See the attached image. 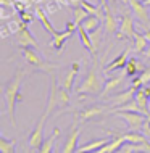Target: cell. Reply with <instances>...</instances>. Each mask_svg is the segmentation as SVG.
<instances>
[{"instance_id":"1","label":"cell","mask_w":150,"mask_h":153,"mask_svg":"<svg viewBox=\"0 0 150 153\" xmlns=\"http://www.w3.org/2000/svg\"><path fill=\"white\" fill-rule=\"evenodd\" d=\"M23 76H24V71L21 68L16 69L15 76L11 77V81L8 82L3 89V95H5V100H7V111H8V116H10V121L11 124H16V119H15V108H16V102H21L23 97H21V92H19V87H21V81H23Z\"/></svg>"},{"instance_id":"2","label":"cell","mask_w":150,"mask_h":153,"mask_svg":"<svg viewBox=\"0 0 150 153\" xmlns=\"http://www.w3.org/2000/svg\"><path fill=\"white\" fill-rule=\"evenodd\" d=\"M103 87H105V79H103V76L100 74L97 65H94V66H90V68H89L87 76L82 79L81 85L76 89V92L79 95H84V94L100 95L103 92Z\"/></svg>"},{"instance_id":"3","label":"cell","mask_w":150,"mask_h":153,"mask_svg":"<svg viewBox=\"0 0 150 153\" xmlns=\"http://www.w3.org/2000/svg\"><path fill=\"white\" fill-rule=\"evenodd\" d=\"M23 56L31 66H34V68L40 69V71H44V73H52L53 69L58 68L57 65H50V63H47V61H44L34 52V48H31V47H24L23 48Z\"/></svg>"},{"instance_id":"4","label":"cell","mask_w":150,"mask_h":153,"mask_svg":"<svg viewBox=\"0 0 150 153\" xmlns=\"http://www.w3.org/2000/svg\"><path fill=\"white\" fill-rule=\"evenodd\" d=\"M115 113L128 124L129 129H134V131L142 129V126L149 118L147 114L140 113V111H115Z\"/></svg>"},{"instance_id":"5","label":"cell","mask_w":150,"mask_h":153,"mask_svg":"<svg viewBox=\"0 0 150 153\" xmlns=\"http://www.w3.org/2000/svg\"><path fill=\"white\" fill-rule=\"evenodd\" d=\"M49 116L47 114H42V116L39 118V121H37L36 127L31 131V134H29V139H28V145L31 150H39L40 147H42L44 143V126H45V119Z\"/></svg>"},{"instance_id":"6","label":"cell","mask_w":150,"mask_h":153,"mask_svg":"<svg viewBox=\"0 0 150 153\" xmlns=\"http://www.w3.org/2000/svg\"><path fill=\"white\" fill-rule=\"evenodd\" d=\"M132 15H134V13H131V11L123 15L121 23H119L118 29H116V39L126 40V39L134 37L136 31H134V24H132Z\"/></svg>"},{"instance_id":"7","label":"cell","mask_w":150,"mask_h":153,"mask_svg":"<svg viewBox=\"0 0 150 153\" xmlns=\"http://www.w3.org/2000/svg\"><path fill=\"white\" fill-rule=\"evenodd\" d=\"M15 39H16V44H18L19 47H23V48L31 47V48H34V50H37V42H36L34 36L31 34V31L28 29V23H24L21 29L15 34Z\"/></svg>"},{"instance_id":"8","label":"cell","mask_w":150,"mask_h":153,"mask_svg":"<svg viewBox=\"0 0 150 153\" xmlns=\"http://www.w3.org/2000/svg\"><path fill=\"white\" fill-rule=\"evenodd\" d=\"M58 84H57V79L52 77V82H50V89H49V98H47V105H45V111L44 113L50 116L53 113V110L58 108Z\"/></svg>"},{"instance_id":"9","label":"cell","mask_w":150,"mask_h":153,"mask_svg":"<svg viewBox=\"0 0 150 153\" xmlns=\"http://www.w3.org/2000/svg\"><path fill=\"white\" fill-rule=\"evenodd\" d=\"M128 5L131 7V11L134 13V16L139 19L140 23H149V11H147V5L142 0H128Z\"/></svg>"},{"instance_id":"10","label":"cell","mask_w":150,"mask_h":153,"mask_svg":"<svg viewBox=\"0 0 150 153\" xmlns=\"http://www.w3.org/2000/svg\"><path fill=\"white\" fill-rule=\"evenodd\" d=\"M108 134L111 135V137H115L111 142L105 143L103 147H100L97 153H115V152H119V148L123 147V143L126 142V139H124V134H118L116 135L115 132H108Z\"/></svg>"},{"instance_id":"11","label":"cell","mask_w":150,"mask_h":153,"mask_svg":"<svg viewBox=\"0 0 150 153\" xmlns=\"http://www.w3.org/2000/svg\"><path fill=\"white\" fill-rule=\"evenodd\" d=\"M103 111H105V106H99V105H95V106H87V108L78 111V113L74 114V119H76V121H79V123H86L87 119H90V118L100 116Z\"/></svg>"},{"instance_id":"12","label":"cell","mask_w":150,"mask_h":153,"mask_svg":"<svg viewBox=\"0 0 150 153\" xmlns=\"http://www.w3.org/2000/svg\"><path fill=\"white\" fill-rule=\"evenodd\" d=\"M134 100L137 102V105L140 106V111H142L144 114H147V116H150V97H149V92L145 90L144 85L136 90Z\"/></svg>"},{"instance_id":"13","label":"cell","mask_w":150,"mask_h":153,"mask_svg":"<svg viewBox=\"0 0 150 153\" xmlns=\"http://www.w3.org/2000/svg\"><path fill=\"white\" fill-rule=\"evenodd\" d=\"M34 15H36V18L39 19L40 23H42L44 29L47 31V32H50L52 36H57V34H58V31H57L55 27L52 26V23H50V19H49V13L44 10L42 7L36 5V8H34Z\"/></svg>"},{"instance_id":"14","label":"cell","mask_w":150,"mask_h":153,"mask_svg":"<svg viewBox=\"0 0 150 153\" xmlns=\"http://www.w3.org/2000/svg\"><path fill=\"white\" fill-rule=\"evenodd\" d=\"M78 139H79V129L76 126H73L71 129V134L68 135V139H66L63 148H61V152L63 153H73L78 150Z\"/></svg>"},{"instance_id":"15","label":"cell","mask_w":150,"mask_h":153,"mask_svg":"<svg viewBox=\"0 0 150 153\" xmlns=\"http://www.w3.org/2000/svg\"><path fill=\"white\" fill-rule=\"evenodd\" d=\"M128 53H129V50H124L121 55H118V58H115L105 68V73H113V71H118V69H124V68H126V65H128Z\"/></svg>"},{"instance_id":"16","label":"cell","mask_w":150,"mask_h":153,"mask_svg":"<svg viewBox=\"0 0 150 153\" xmlns=\"http://www.w3.org/2000/svg\"><path fill=\"white\" fill-rule=\"evenodd\" d=\"M128 74H126V71H123V73H119L118 76H115V77H111V79H108V81H105V87H103V92H102V95L103 97H107L108 94H111L113 90L118 87L119 84L124 81V77H126Z\"/></svg>"},{"instance_id":"17","label":"cell","mask_w":150,"mask_h":153,"mask_svg":"<svg viewBox=\"0 0 150 153\" xmlns=\"http://www.w3.org/2000/svg\"><path fill=\"white\" fill-rule=\"evenodd\" d=\"M136 87L134 85H131L129 89H126L124 92H119V94H116L115 95V98H113V105H116V106H121V105H124V103H128L129 100H132L134 98V95H136Z\"/></svg>"},{"instance_id":"18","label":"cell","mask_w":150,"mask_h":153,"mask_svg":"<svg viewBox=\"0 0 150 153\" xmlns=\"http://www.w3.org/2000/svg\"><path fill=\"white\" fill-rule=\"evenodd\" d=\"M73 36V31H68V29H65V32H58L57 36H53V39L49 42V45L52 48H55V50H61L63 48V45L65 42L69 39V37Z\"/></svg>"},{"instance_id":"19","label":"cell","mask_w":150,"mask_h":153,"mask_svg":"<svg viewBox=\"0 0 150 153\" xmlns=\"http://www.w3.org/2000/svg\"><path fill=\"white\" fill-rule=\"evenodd\" d=\"M78 32H79V39H81V42H82V45L89 50L92 55H97V47L94 45V42H92V39H90V34L87 32L82 26H78Z\"/></svg>"},{"instance_id":"20","label":"cell","mask_w":150,"mask_h":153,"mask_svg":"<svg viewBox=\"0 0 150 153\" xmlns=\"http://www.w3.org/2000/svg\"><path fill=\"white\" fill-rule=\"evenodd\" d=\"M79 68H81L79 63H73L71 68L68 69V73H66L65 77H63V87L68 89L69 92H71V89H73V84H74V79H76L78 73H79Z\"/></svg>"},{"instance_id":"21","label":"cell","mask_w":150,"mask_h":153,"mask_svg":"<svg viewBox=\"0 0 150 153\" xmlns=\"http://www.w3.org/2000/svg\"><path fill=\"white\" fill-rule=\"evenodd\" d=\"M103 8H105L103 29H105L107 32H113V31H116V27H118V24H116V18H115V15L111 13V10H110V7H108V3H107V5H103Z\"/></svg>"},{"instance_id":"22","label":"cell","mask_w":150,"mask_h":153,"mask_svg":"<svg viewBox=\"0 0 150 153\" xmlns=\"http://www.w3.org/2000/svg\"><path fill=\"white\" fill-rule=\"evenodd\" d=\"M100 24H102L100 16H97V15H89V16L84 19V21L79 24V26H82L87 32H92V31H95V29H99Z\"/></svg>"},{"instance_id":"23","label":"cell","mask_w":150,"mask_h":153,"mask_svg":"<svg viewBox=\"0 0 150 153\" xmlns=\"http://www.w3.org/2000/svg\"><path fill=\"white\" fill-rule=\"evenodd\" d=\"M105 143H108L107 139H99V140H94V142H89V143H84V145L78 147V153H86V152H97L100 147H103Z\"/></svg>"},{"instance_id":"24","label":"cell","mask_w":150,"mask_h":153,"mask_svg":"<svg viewBox=\"0 0 150 153\" xmlns=\"http://www.w3.org/2000/svg\"><path fill=\"white\" fill-rule=\"evenodd\" d=\"M58 135H60V127H55V129H53V134L50 135L47 140H44V143H42V147L39 148V152L40 153H50L52 152L53 143H55V140L58 139Z\"/></svg>"},{"instance_id":"25","label":"cell","mask_w":150,"mask_h":153,"mask_svg":"<svg viewBox=\"0 0 150 153\" xmlns=\"http://www.w3.org/2000/svg\"><path fill=\"white\" fill-rule=\"evenodd\" d=\"M134 40H136V45H134V50L136 52H139V53H144L145 52V48L149 47V40H147V37H145V34H139V32H136L134 34Z\"/></svg>"},{"instance_id":"26","label":"cell","mask_w":150,"mask_h":153,"mask_svg":"<svg viewBox=\"0 0 150 153\" xmlns=\"http://www.w3.org/2000/svg\"><path fill=\"white\" fill-rule=\"evenodd\" d=\"M0 152L15 153L16 152V140H7L5 137H0Z\"/></svg>"},{"instance_id":"27","label":"cell","mask_w":150,"mask_h":153,"mask_svg":"<svg viewBox=\"0 0 150 153\" xmlns=\"http://www.w3.org/2000/svg\"><path fill=\"white\" fill-rule=\"evenodd\" d=\"M73 13H74V23H76L78 26H79V24H81L82 21H84V19L87 18V16L90 15L89 11H87V10H86V8L82 7V5L74 7V8H73Z\"/></svg>"},{"instance_id":"28","label":"cell","mask_w":150,"mask_h":153,"mask_svg":"<svg viewBox=\"0 0 150 153\" xmlns=\"http://www.w3.org/2000/svg\"><path fill=\"white\" fill-rule=\"evenodd\" d=\"M69 105V90L61 87L58 89V108H65Z\"/></svg>"},{"instance_id":"29","label":"cell","mask_w":150,"mask_h":153,"mask_svg":"<svg viewBox=\"0 0 150 153\" xmlns=\"http://www.w3.org/2000/svg\"><path fill=\"white\" fill-rule=\"evenodd\" d=\"M126 142H132V143H144L147 142V135L145 134H139V132H128L124 134Z\"/></svg>"},{"instance_id":"30","label":"cell","mask_w":150,"mask_h":153,"mask_svg":"<svg viewBox=\"0 0 150 153\" xmlns=\"http://www.w3.org/2000/svg\"><path fill=\"white\" fill-rule=\"evenodd\" d=\"M81 5L84 7L86 10L90 13V15H97V16H100V18H102V10H103V5H102V7H95L94 3L87 2V0H82V2H81Z\"/></svg>"},{"instance_id":"31","label":"cell","mask_w":150,"mask_h":153,"mask_svg":"<svg viewBox=\"0 0 150 153\" xmlns=\"http://www.w3.org/2000/svg\"><path fill=\"white\" fill-rule=\"evenodd\" d=\"M115 111H140V106L137 105V102L132 98V100H129L128 103H124V105H121V106H118ZM113 111V113H115ZM142 113V111H140Z\"/></svg>"},{"instance_id":"32","label":"cell","mask_w":150,"mask_h":153,"mask_svg":"<svg viewBox=\"0 0 150 153\" xmlns=\"http://www.w3.org/2000/svg\"><path fill=\"white\" fill-rule=\"evenodd\" d=\"M23 24H24V21H23L21 18H19V19L18 18H13V19H10V21L7 23V26H8V29H10L11 34H16V32L23 27Z\"/></svg>"},{"instance_id":"33","label":"cell","mask_w":150,"mask_h":153,"mask_svg":"<svg viewBox=\"0 0 150 153\" xmlns=\"http://www.w3.org/2000/svg\"><path fill=\"white\" fill-rule=\"evenodd\" d=\"M124 71H126V74L129 77H132V76H136L137 73H139V69H137V60L136 58H131L128 61V65H126V68H124Z\"/></svg>"},{"instance_id":"34","label":"cell","mask_w":150,"mask_h":153,"mask_svg":"<svg viewBox=\"0 0 150 153\" xmlns=\"http://www.w3.org/2000/svg\"><path fill=\"white\" fill-rule=\"evenodd\" d=\"M89 34H90V39H92L94 45L99 48L100 42H102V31H100V27H99V29H95V31H92V32H89Z\"/></svg>"},{"instance_id":"35","label":"cell","mask_w":150,"mask_h":153,"mask_svg":"<svg viewBox=\"0 0 150 153\" xmlns=\"http://www.w3.org/2000/svg\"><path fill=\"white\" fill-rule=\"evenodd\" d=\"M139 79H140V82L145 85V84H149L150 82V69H145V71H142V74L139 76Z\"/></svg>"},{"instance_id":"36","label":"cell","mask_w":150,"mask_h":153,"mask_svg":"<svg viewBox=\"0 0 150 153\" xmlns=\"http://www.w3.org/2000/svg\"><path fill=\"white\" fill-rule=\"evenodd\" d=\"M19 18H21L24 23H28V24H29V23L32 21V19H34V16H32L31 13H28V11L24 10V11H21V13H19Z\"/></svg>"},{"instance_id":"37","label":"cell","mask_w":150,"mask_h":153,"mask_svg":"<svg viewBox=\"0 0 150 153\" xmlns=\"http://www.w3.org/2000/svg\"><path fill=\"white\" fill-rule=\"evenodd\" d=\"M0 5L10 8V10H15V0H0ZM16 11V10H15Z\"/></svg>"},{"instance_id":"38","label":"cell","mask_w":150,"mask_h":153,"mask_svg":"<svg viewBox=\"0 0 150 153\" xmlns=\"http://www.w3.org/2000/svg\"><path fill=\"white\" fill-rule=\"evenodd\" d=\"M142 132H144L145 135H147V137L150 135V116H149V119H147V121H145V124L142 126Z\"/></svg>"},{"instance_id":"39","label":"cell","mask_w":150,"mask_h":153,"mask_svg":"<svg viewBox=\"0 0 150 153\" xmlns=\"http://www.w3.org/2000/svg\"><path fill=\"white\" fill-rule=\"evenodd\" d=\"M0 31H2V32H0V36H2V39H7V37L11 34V32H10V29H8V26H3Z\"/></svg>"},{"instance_id":"40","label":"cell","mask_w":150,"mask_h":153,"mask_svg":"<svg viewBox=\"0 0 150 153\" xmlns=\"http://www.w3.org/2000/svg\"><path fill=\"white\" fill-rule=\"evenodd\" d=\"M66 29H68V31H76L78 29V24L76 23H74V21H69V23H66Z\"/></svg>"},{"instance_id":"41","label":"cell","mask_w":150,"mask_h":153,"mask_svg":"<svg viewBox=\"0 0 150 153\" xmlns=\"http://www.w3.org/2000/svg\"><path fill=\"white\" fill-rule=\"evenodd\" d=\"M81 2H82V0H66V3H68V7H79V5H81Z\"/></svg>"},{"instance_id":"42","label":"cell","mask_w":150,"mask_h":153,"mask_svg":"<svg viewBox=\"0 0 150 153\" xmlns=\"http://www.w3.org/2000/svg\"><path fill=\"white\" fill-rule=\"evenodd\" d=\"M16 2H21V3H24V5H26L28 8H29V7H31V5H32V3H36V2H34V0H16Z\"/></svg>"},{"instance_id":"43","label":"cell","mask_w":150,"mask_h":153,"mask_svg":"<svg viewBox=\"0 0 150 153\" xmlns=\"http://www.w3.org/2000/svg\"><path fill=\"white\" fill-rule=\"evenodd\" d=\"M144 55L147 56V58H150V44H149V47L145 48V52H144Z\"/></svg>"},{"instance_id":"44","label":"cell","mask_w":150,"mask_h":153,"mask_svg":"<svg viewBox=\"0 0 150 153\" xmlns=\"http://www.w3.org/2000/svg\"><path fill=\"white\" fill-rule=\"evenodd\" d=\"M145 37H147V40L150 42V31H145Z\"/></svg>"},{"instance_id":"45","label":"cell","mask_w":150,"mask_h":153,"mask_svg":"<svg viewBox=\"0 0 150 153\" xmlns=\"http://www.w3.org/2000/svg\"><path fill=\"white\" fill-rule=\"evenodd\" d=\"M99 2H100V5H107L108 0H99Z\"/></svg>"},{"instance_id":"46","label":"cell","mask_w":150,"mask_h":153,"mask_svg":"<svg viewBox=\"0 0 150 153\" xmlns=\"http://www.w3.org/2000/svg\"><path fill=\"white\" fill-rule=\"evenodd\" d=\"M145 90L149 92V97H150V87H149V85H145Z\"/></svg>"},{"instance_id":"47","label":"cell","mask_w":150,"mask_h":153,"mask_svg":"<svg viewBox=\"0 0 150 153\" xmlns=\"http://www.w3.org/2000/svg\"><path fill=\"white\" fill-rule=\"evenodd\" d=\"M144 3H145V5L149 7V5H150V0H144Z\"/></svg>"},{"instance_id":"48","label":"cell","mask_w":150,"mask_h":153,"mask_svg":"<svg viewBox=\"0 0 150 153\" xmlns=\"http://www.w3.org/2000/svg\"><path fill=\"white\" fill-rule=\"evenodd\" d=\"M119 2H123V3H128V0H119Z\"/></svg>"},{"instance_id":"49","label":"cell","mask_w":150,"mask_h":153,"mask_svg":"<svg viewBox=\"0 0 150 153\" xmlns=\"http://www.w3.org/2000/svg\"><path fill=\"white\" fill-rule=\"evenodd\" d=\"M149 139H150V135H149Z\"/></svg>"},{"instance_id":"50","label":"cell","mask_w":150,"mask_h":153,"mask_svg":"<svg viewBox=\"0 0 150 153\" xmlns=\"http://www.w3.org/2000/svg\"><path fill=\"white\" fill-rule=\"evenodd\" d=\"M142 2H144V0H142Z\"/></svg>"}]
</instances>
